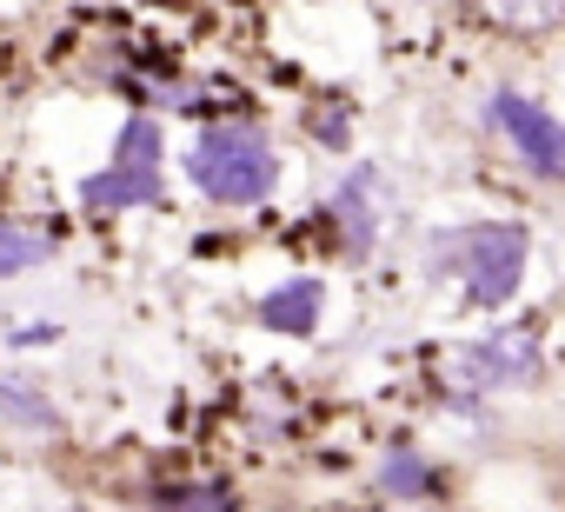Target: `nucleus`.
Instances as JSON below:
<instances>
[{"label":"nucleus","mask_w":565,"mask_h":512,"mask_svg":"<svg viewBox=\"0 0 565 512\" xmlns=\"http://www.w3.org/2000/svg\"><path fill=\"white\" fill-rule=\"evenodd\" d=\"M525 260H532V233L519 220H472V226H439L426 239V274L433 280H459L466 307L499 313L519 300L525 287Z\"/></svg>","instance_id":"nucleus-1"},{"label":"nucleus","mask_w":565,"mask_h":512,"mask_svg":"<svg viewBox=\"0 0 565 512\" xmlns=\"http://www.w3.org/2000/svg\"><path fill=\"white\" fill-rule=\"evenodd\" d=\"M186 180L213 200V206H259L279 186V153L259 127L220 120L186 147Z\"/></svg>","instance_id":"nucleus-2"},{"label":"nucleus","mask_w":565,"mask_h":512,"mask_svg":"<svg viewBox=\"0 0 565 512\" xmlns=\"http://www.w3.org/2000/svg\"><path fill=\"white\" fill-rule=\"evenodd\" d=\"M452 393H459V406H472V399H486V393H505V386H532L539 373H545V353H539V333H525V327H499V333H486V340H466V346H452Z\"/></svg>","instance_id":"nucleus-3"},{"label":"nucleus","mask_w":565,"mask_h":512,"mask_svg":"<svg viewBox=\"0 0 565 512\" xmlns=\"http://www.w3.org/2000/svg\"><path fill=\"white\" fill-rule=\"evenodd\" d=\"M486 120L512 140V153H519L539 180H565V120H552L539 100H525V94H512V87H499V94L486 100Z\"/></svg>","instance_id":"nucleus-4"},{"label":"nucleus","mask_w":565,"mask_h":512,"mask_svg":"<svg viewBox=\"0 0 565 512\" xmlns=\"http://www.w3.org/2000/svg\"><path fill=\"white\" fill-rule=\"evenodd\" d=\"M327 220H333V233H340V246H347V260H366L373 239H380V220H386V173H380L373 160L353 167V173L327 193Z\"/></svg>","instance_id":"nucleus-5"},{"label":"nucleus","mask_w":565,"mask_h":512,"mask_svg":"<svg viewBox=\"0 0 565 512\" xmlns=\"http://www.w3.org/2000/svg\"><path fill=\"white\" fill-rule=\"evenodd\" d=\"M259 327L266 333H279V340H313L320 333V313H327V287L320 280H279V287H266L259 294Z\"/></svg>","instance_id":"nucleus-6"},{"label":"nucleus","mask_w":565,"mask_h":512,"mask_svg":"<svg viewBox=\"0 0 565 512\" xmlns=\"http://www.w3.org/2000/svg\"><path fill=\"white\" fill-rule=\"evenodd\" d=\"M167 200V173H134V167H100L81 180V206L87 213H127V206H160Z\"/></svg>","instance_id":"nucleus-7"},{"label":"nucleus","mask_w":565,"mask_h":512,"mask_svg":"<svg viewBox=\"0 0 565 512\" xmlns=\"http://www.w3.org/2000/svg\"><path fill=\"white\" fill-rule=\"evenodd\" d=\"M61 253L54 226H34V220H0V280H21L34 267H47Z\"/></svg>","instance_id":"nucleus-8"},{"label":"nucleus","mask_w":565,"mask_h":512,"mask_svg":"<svg viewBox=\"0 0 565 512\" xmlns=\"http://www.w3.org/2000/svg\"><path fill=\"white\" fill-rule=\"evenodd\" d=\"M0 426L34 433V439H54L61 433V406L34 380H0Z\"/></svg>","instance_id":"nucleus-9"},{"label":"nucleus","mask_w":565,"mask_h":512,"mask_svg":"<svg viewBox=\"0 0 565 512\" xmlns=\"http://www.w3.org/2000/svg\"><path fill=\"white\" fill-rule=\"evenodd\" d=\"M167 160V127L153 114H127L120 134H114V167H134V173H160Z\"/></svg>","instance_id":"nucleus-10"},{"label":"nucleus","mask_w":565,"mask_h":512,"mask_svg":"<svg viewBox=\"0 0 565 512\" xmlns=\"http://www.w3.org/2000/svg\"><path fill=\"white\" fill-rule=\"evenodd\" d=\"M380 492L386 499H433L439 492V472H433V459H419V452H386L380 459Z\"/></svg>","instance_id":"nucleus-11"},{"label":"nucleus","mask_w":565,"mask_h":512,"mask_svg":"<svg viewBox=\"0 0 565 512\" xmlns=\"http://www.w3.org/2000/svg\"><path fill=\"white\" fill-rule=\"evenodd\" d=\"M486 21H499L512 34H545L565 21V0H486Z\"/></svg>","instance_id":"nucleus-12"},{"label":"nucleus","mask_w":565,"mask_h":512,"mask_svg":"<svg viewBox=\"0 0 565 512\" xmlns=\"http://www.w3.org/2000/svg\"><path fill=\"white\" fill-rule=\"evenodd\" d=\"M160 512H239V499H233L226 486L200 479V486H167V492H160Z\"/></svg>","instance_id":"nucleus-13"},{"label":"nucleus","mask_w":565,"mask_h":512,"mask_svg":"<svg viewBox=\"0 0 565 512\" xmlns=\"http://www.w3.org/2000/svg\"><path fill=\"white\" fill-rule=\"evenodd\" d=\"M313 134H320V147H333V153H340V147H353V140H347V134H353V120H347V107H333V114H320V120H313Z\"/></svg>","instance_id":"nucleus-14"},{"label":"nucleus","mask_w":565,"mask_h":512,"mask_svg":"<svg viewBox=\"0 0 565 512\" xmlns=\"http://www.w3.org/2000/svg\"><path fill=\"white\" fill-rule=\"evenodd\" d=\"M41 340H61V333H54V327H21V333H14V346H41Z\"/></svg>","instance_id":"nucleus-15"}]
</instances>
